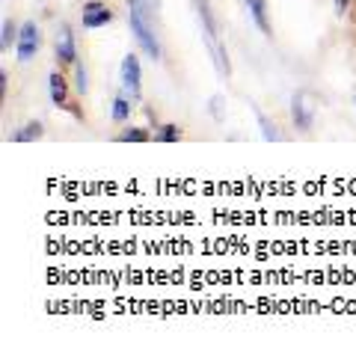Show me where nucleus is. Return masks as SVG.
<instances>
[{
    "mask_svg": "<svg viewBox=\"0 0 356 350\" xmlns=\"http://www.w3.org/2000/svg\"><path fill=\"white\" fill-rule=\"evenodd\" d=\"M74 86H77V93H86V89H89V81H86V69H83V65L81 63H74Z\"/></svg>",
    "mask_w": 356,
    "mask_h": 350,
    "instance_id": "nucleus-16",
    "label": "nucleus"
},
{
    "mask_svg": "<svg viewBox=\"0 0 356 350\" xmlns=\"http://www.w3.org/2000/svg\"><path fill=\"white\" fill-rule=\"evenodd\" d=\"M83 27L86 30H98V27H107L110 21H113V9H110L107 3H102V0H89V3H83Z\"/></svg>",
    "mask_w": 356,
    "mask_h": 350,
    "instance_id": "nucleus-3",
    "label": "nucleus"
},
{
    "mask_svg": "<svg viewBox=\"0 0 356 350\" xmlns=\"http://www.w3.org/2000/svg\"><path fill=\"white\" fill-rule=\"evenodd\" d=\"M178 137H181V131H178V125H163L158 134H154V140H158V143H175Z\"/></svg>",
    "mask_w": 356,
    "mask_h": 350,
    "instance_id": "nucleus-14",
    "label": "nucleus"
},
{
    "mask_svg": "<svg viewBox=\"0 0 356 350\" xmlns=\"http://www.w3.org/2000/svg\"><path fill=\"white\" fill-rule=\"evenodd\" d=\"M259 125H261L264 140H280V131H276V125H273V122L264 116V113H259Z\"/></svg>",
    "mask_w": 356,
    "mask_h": 350,
    "instance_id": "nucleus-15",
    "label": "nucleus"
},
{
    "mask_svg": "<svg viewBox=\"0 0 356 350\" xmlns=\"http://www.w3.org/2000/svg\"><path fill=\"white\" fill-rule=\"evenodd\" d=\"M128 21H131V30H134V36H137L140 48L146 51L152 60H161V45H158V39H154V33H152L149 21H146V15H143L137 0H131L128 3Z\"/></svg>",
    "mask_w": 356,
    "mask_h": 350,
    "instance_id": "nucleus-1",
    "label": "nucleus"
},
{
    "mask_svg": "<svg viewBox=\"0 0 356 350\" xmlns=\"http://www.w3.org/2000/svg\"><path fill=\"white\" fill-rule=\"evenodd\" d=\"M128 119H131V101L116 98L113 101V122H128Z\"/></svg>",
    "mask_w": 356,
    "mask_h": 350,
    "instance_id": "nucleus-12",
    "label": "nucleus"
},
{
    "mask_svg": "<svg viewBox=\"0 0 356 350\" xmlns=\"http://www.w3.org/2000/svg\"><path fill=\"white\" fill-rule=\"evenodd\" d=\"M6 81H9L6 72H0V95H3V98H6Z\"/></svg>",
    "mask_w": 356,
    "mask_h": 350,
    "instance_id": "nucleus-17",
    "label": "nucleus"
},
{
    "mask_svg": "<svg viewBox=\"0 0 356 350\" xmlns=\"http://www.w3.org/2000/svg\"><path fill=\"white\" fill-rule=\"evenodd\" d=\"M57 60H60V65L77 63V48H74V36H72L69 27H63V36L57 39Z\"/></svg>",
    "mask_w": 356,
    "mask_h": 350,
    "instance_id": "nucleus-5",
    "label": "nucleus"
},
{
    "mask_svg": "<svg viewBox=\"0 0 356 350\" xmlns=\"http://www.w3.org/2000/svg\"><path fill=\"white\" fill-rule=\"evenodd\" d=\"M18 27L13 24V21H3V33H0V45H3V51L13 48V42H18Z\"/></svg>",
    "mask_w": 356,
    "mask_h": 350,
    "instance_id": "nucleus-11",
    "label": "nucleus"
},
{
    "mask_svg": "<svg viewBox=\"0 0 356 350\" xmlns=\"http://www.w3.org/2000/svg\"><path fill=\"white\" fill-rule=\"evenodd\" d=\"M48 83H51V104L69 107V83H65V77L60 72H54Z\"/></svg>",
    "mask_w": 356,
    "mask_h": 350,
    "instance_id": "nucleus-6",
    "label": "nucleus"
},
{
    "mask_svg": "<svg viewBox=\"0 0 356 350\" xmlns=\"http://www.w3.org/2000/svg\"><path fill=\"white\" fill-rule=\"evenodd\" d=\"M250 13L255 18V24L261 27V33L270 36V24H267V3H264V0H250Z\"/></svg>",
    "mask_w": 356,
    "mask_h": 350,
    "instance_id": "nucleus-9",
    "label": "nucleus"
},
{
    "mask_svg": "<svg viewBox=\"0 0 356 350\" xmlns=\"http://www.w3.org/2000/svg\"><path fill=\"white\" fill-rule=\"evenodd\" d=\"M119 140H122V143H149L152 134H149L146 128H128V131L119 134Z\"/></svg>",
    "mask_w": 356,
    "mask_h": 350,
    "instance_id": "nucleus-10",
    "label": "nucleus"
},
{
    "mask_svg": "<svg viewBox=\"0 0 356 350\" xmlns=\"http://www.w3.org/2000/svg\"><path fill=\"white\" fill-rule=\"evenodd\" d=\"M15 45H18V60L21 63H27V60H33V56L39 54V48H42V33L36 27V21H27V24L21 27Z\"/></svg>",
    "mask_w": 356,
    "mask_h": 350,
    "instance_id": "nucleus-2",
    "label": "nucleus"
},
{
    "mask_svg": "<svg viewBox=\"0 0 356 350\" xmlns=\"http://www.w3.org/2000/svg\"><path fill=\"white\" fill-rule=\"evenodd\" d=\"M140 77H143V72H140V56L137 54H128L125 60H122V86H125L134 98H140Z\"/></svg>",
    "mask_w": 356,
    "mask_h": 350,
    "instance_id": "nucleus-4",
    "label": "nucleus"
},
{
    "mask_svg": "<svg viewBox=\"0 0 356 350\" xmlns=\"http://www.w3.org/2000/svg\"><path fill=\"white\" fill-rule=\"evenodd\" d=\"M348 3H350V0H336V13H339V15H344V9H348Z\"/></svg>",
    "mask_w": 356,
    "mask_h": 350,
    "instance_id": "nucleus-18",
    "label": "nucleus"
},
{
    "mask_svg": "<svg viewBox=\"0 0 356 350\" xmlns=\"http://www.w3.org/2000/svg\"><path fill=\"white\" fill-rule=\"evenodd\" d=\"M42 134H44L42 122H30V125H24L21 131L13 134V140H15V143H33V140H42Z\"/></svg>",
    "mask_w": 356,
    "mask_h": 350,
    "instance_id": "nucleus-8",
    "label": "nucleus"
},
{
    "mask_svg": "<svg viewBox=\"0 0 356 350\" xmlns=\"http://www.w3.org/2000/svg\"><path fill=\"white\" fill-rule=\"evenodd\" d=\"M291 116H294V125H297L300 131H309V128H312V110L306 107L303 93L294 95V101H291Z\"/></svg>",
    "mask_w": 356,
    "mask_h": 350,
    "instance_id": "nucleus-7",
    "label": "nucleus"
},
{
    "mask_svg": "<svg viewBox=\"0 0 356 350\" xmlns=\"http://www.w3.org/2000/svg\"><path fill=\"white\" fill-rule=\"evenodd\" d=\"M247 3H250V0H247Z\"/></svg>",
    "mask_w": 356,
    "mask_h": 350,
    "instance_id": "nucleus-19",
    "label": "nucleus"
},
{
    "mask_svg": "<svg viewBox=\"0 0 356 350\" xmlns=\"http://www.w3.org/2000/svg\"><path fill=\"white\" fill-rule=\"evenodd\" d=\"M199 15H202V21H205V33H208V39H217V24H214V18H211V9H208L205 0L199 3Z\"/></svg>",
    "mask_w": 356,
    "mask_h": 350,
    "instance_id": "nucleus-13",
    "label": "nucleus"
}]
</instances>
